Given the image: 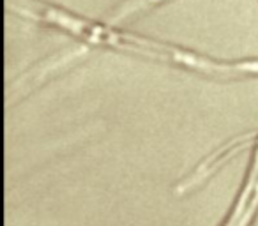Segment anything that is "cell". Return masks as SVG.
<instances>
[{
    "mask_svg": "<svg viewBox=\"0 0 258 226\" xmlns=\"http://www.w3.org/2000/svg\"><path fill=\"white\" fill-rule=\"evenodd\" d=\"M11 11L18 13L27 18L37 20V22L50 23V25L60 27V29L71 32L73 36L82 37L83 41L92 44H103V46L125 50L131 53L152 57L158 60L172 62V64L182 65V67L193 69V71L207 72V74L219 76H239V74H258V60L256 62H216L211 58L200 57L182 48L172 46V44L158 43V41L145 39V37L135 36V34L122 32V30L111 29L108 25L89 22L71 13H66L53 6L41 4L37 0H6Z\"/></svg>",
    "mask_w": 258,
    "mask_h": 226,
    "instance_id": "obj_1",
    "label": "cell"
},
{
    "mask_svg": "<svg viewBox=\"0 0 258 226\" xmlns=\"http://www.w3.org/2000/svg\"><path fill=\"white\" fill-rule=\"evenodd\" d=\"M156 2H159V0H131L129 4H125L124 8L120 9L118 13H115V16L111 18V23L115 22H120V20L127 18V16L135 15L137 11H140V9H145L149 8V6L156 4Z\"/></svg>",
    "mask_w": 258,
    "mask_h": 226,
    "instance_id": "obj_2",
    "label": "cell"
}]
</instances>
